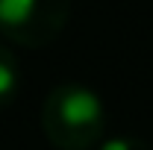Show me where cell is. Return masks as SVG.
<instances>
[{
	"label": "cell",
	"mask_w": 153,
	"mask_h": 150,
	"mask_svg": "<svg viewBox=\"0 0 153 150\" xmlns=\"http://www.w3.org/2000/svg\"><path fill=\"white\" fill-rule=\"evenodd\" d=\"M41 130L59 150H88L103 138L106 109L91 88L65 82L44 97Z\"/></svg>",
	"instance_id": "obj_1"
},
{
	"label": "cell",
	"mask_w": 153,
	"mask_h": 150,
	"mask_svg": "<svg viewBox=\"0 0 153 150\" xmlns=\"http://www.w3.org/2000/svg\"><path fill=\"white\" fill-rule=\"evenodd\" d=\"M71 0H0V33L21 47H47L68 27Z\"/></svg>",
	"instance_id": "obj_2"
},
{
	"label": "cell",
	"mask_w": 153,
	"mask_h": 150,
	"mask_svg": "<svg viewBox=\"0 0 153 150\" xmlns=\"http://www.w3.org/2000/svg\"><path fill=\"white\" fill-rule=\"evenodd\" d=\"M18 85H21L18 59H15V53L6 44H0V106H6V103L15 100Z\"/></svg>",
	"instance_id": "obj_3"
},
{
	"label": "cell",
	"mask_w": 153,
	"mask_h": 150,
	"mask_svg": "<svg viewBox=\"0 0 153 150\" xmlns=\"http://www.w3.org/2000/svg\"><path fill=\"white\" fill-rule=\"evenodd\" d=\"M100 150H150L144 138H135V135H115V138H106Z\"/></svg>",
	"instance_id": "obj_4"
}]
</instances>
